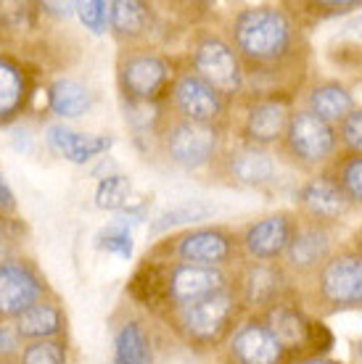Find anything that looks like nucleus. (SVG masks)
Masks as SVG:
<instances>
[{"label":"nucleus","instance_id":"9b49d317","mask_svg":"<svg viewBox=\"0 0 362 364\" xmlns=\"http://www.w3.org/2000/svg\"><path fill=\"white\" fill-rule=\"evenodd\" d=\"M167 109L175 117L207 127H219L230 132L233 124V103L225 100L214 87H209L201 77L185 66V58H180L177 74H175L170 92H167Z\"/></svg>","mask_w":362,"mask_h":364},{"label":"nucleus","instance_id":"f8f14e48","mask_svg":"<svg viewBox=\"0 0 362 364\" xmlns=\"http://www.w3.org/2000/svg\"><path fill=\"white\" fill-rule=\"evenodd\" d=\"M296 354L270 328L264 314H246L219 348V364H291Z\"/></svg>","mask_w":362,"mask_h":364},{"label":"nucleus","instance_id":"cd10ccee","mask_svg":"<svg viewBox=\"0 0 362 364\" xmlns=\"http://www.w3.org/2000/svg\"><path fill=\"white\" fill-rule=\"evenodd\" d=\"M69 338L53 341H29L24 343L16 364H69Z\"/></svg>","mask_w":362,"mask_h":364},{"label":"nucleus","instance_id":"a211bd4d","mask_svg":"<svg viewBox=\"0 0 362 364\" xmlns=\"http://www.w3.org/2000/svg\"><path fill=\"white\" fill-rule=\"evenodd\" d=\"M162 27L159 11L145 0H111L109 32L122 46H154V37Z\"/></svg>","mask_w":362,"mask_h":364},{"label":"nucleus","instance_id":"c9c22d12","mask_svg":"<svg viewBox=\"0 0 362 364\" xmlns=\"http://www.w3.org/2000/svg\"><path fill=\"white\" fill-rule=\"evenodd\" d=\"M43 16H56V18H69L77 11V3H40Z\"/></svg>","mask_w":362,"mask_h":364},{"label":"nucleus","instance_id":"ea45409f","mask_svg":"<svg viewBox=\"0 0 362 364\" xmlns=\"http://www.w3.org/2000/svg\"><path fill=\"white\" fill-rule=\"evenodd\" d=\"M0 364H3V362H0Z\"/></svg>","mask_w":362,"mask_h":364},{"label":"nucleus","instance_id":"c85d7f7f","mask_svg":"<svg viewBox=\"0 0 362 364\" xmlns=\"http://www.w3.org/2000/svg\"><path fill=\"white\" fill-rule=\"evenodd\" d=\"M362 9V3L357 0H320V3H299L294 6V14L299 16L304 27H309V21H323V18H336V16H349Z\"/></svg>","mask_w":362,"mask_h":364},{"label":"nucleus","instance_id":"4c0bfd02","mask_svg":"<svg viewBox=\"0 0 362 364\" xmlns=\"http://www.w3.org/2000/svg\"><path fill=\"white\" fill-rule=\"evenodd\" d=\"M291 364H341V362L328 359V356H301V359H296V362H291Z\"/></svg>","mask_w":362,"mask_h":364},{"label":"nucleus","instance_id":"4be33fe9","mask_svg":"<svg viewBox=\"0 0 362 364\" xmlns=\"http://www.w3.org/2000/svg\"><path fill=\"white\" fill-rule=\"evenodd\" d=\"M46 143L56 156L66 159L69 164H88L93 159L111 151L114 137L111 135H95V132H77V129L66 127L63 122H56L46 129Z\"/></svg>","mask_w":362,"mask_h":364},{"label":"nucleus","instance_id":"20e7f679","mask_svg":"<svg viewBox=\"0 0 362 364\" xmlns=\"http://www.w3.org/2000/svg\"><path fill=\"white\" fill-rule=\"evenodd\" d=\"M145 256L212 269H233L244 259L238 246V230L227 225H196L170 232L154 240Z\"/></svg>","mask_w":362,"mask_h":364},{"label":"nucleus","instance_id":"473e14b6","mask_svg":"<svg viewBox=\"0 0 362 364\" xmlns=\"http://www.w3.org/2000/svg\"><path fill=\"white\" fill-rule=\"evenodd\" d=\"M338 143L344 146V151L349 154H362V109H357L338 124Z\"/></svg>","mask_w":362,"mask_h":364},{"label":"nucleus","instance_id":"9d476101","mask_svg":"<svg viewBox=\"0 0 362 364\" xmlns=\"http://www.w3.org/2000/svg\"><path fill=\"white\" fill-rule=\"evenodd\" d=\"M233 291L244 304L246 314H262L283 301L301 299L296 280L281 262H246L241 259L233 269Z\"/></svg>","mask_w":362,"mask_h":364},{"label":"nucleus","instance_id":"a878e982","mask_svg":"<svg viewBox=\"0 0 362 364\" xmlns=\"http://www.w3.org/2000/svg\"><path fill=\"white\" fill-rule=\"evenodd\" d=\"M320 174H326L333 182L352 209H362V154L338 151Z\"/></svg>","mask_w":362,"mask_h":364},{"label":"nucleus","instance_id":"2f4dec72","mask_svg":"<svg viewBox=\"0 0 362 364\" xmlns=\"http://www.w3.org/2000/svg\"><path fill=\"white\" fill-rule=\"evenodd\" d=\"M336 346L333 330L320 317H309L307 325V356H328Z\"/></svg>","mask_w":362,"mask_h":364},{"label":"nucleus","instance_id":"c756f323","mask_svg":"<svg viewBox=\"0 0 362 364\" xmlns=\"http://www.w3.org/2000/svg\"><path fill=\"white\" fill-rule=\"evenodd\" d=\"M95 248L98 251H106V254H114L119 259H130L133 256V232L130 228L119 225V222H111L95 235Z\"/></svg>","mask_w":362,"mask_h":364},{"label":"nucleus","instance_id":"7c9ffc66","mask_svg":"<svg viewBox=\"0 0 362 364\" xmlns=\"http://www.w3.org/2000/svg\"><path fill=\"white\" fill-rule=\"evenodd\" d=\"M82 27L93 32V35H106L109 32V14H111V0H85L77 3V11Z\"/></svg>","mask_w":362,"mask_h":364},{"label":"nucleus","instance_id":"bb28decb","mask_svg":"<svg viewBox=\"0 0 362 364\" xmlns=\"http://www.w3.org/2000/svg\"><path fill=\"white\" fill-rule=\"evenodd\" d=\"M130 196H133V180L122 172L106 174L95 188V206L103 211H125L130 206Z\"/></svg>","mask_w":362,"mask_h":364},{"label":"nucleus","instance_id":"f257e3e1","mask_svg":"<svg viewBox=\"0 0 362 364\" xmlns=\"http://www.w3.org/2000/svg\"><path fill=\"white\" fill-rule=\"evenodd\" d=\"M225 37L244 64L246 95H296L309 61V40L291 6H244L230 16Z\"/></svg>","mask_w":362,"mask_h":364},{"label":"nucleus","instance_id":"dca6fc26","mask_svg":"<svg viewBox=\"0 0 362 364\" xmlns=\"http://www.w3.org/2000/svg\"><path fill=\"white\" fill-rule=\"evenodd\" d=\"M296 222H299L296 211L278 209L244 225L238 230L241 256L246 262H281L296 230Z\"/></svg>","mask_w":362,"mask_h":364},{"label":"nucleus","instance_id":"58836bf2","mask_svg":"<svg viewBox=\"0 0 362 364\" xmlns=\"http://www.w3.org/2000/svg\"><path fill=\"white\" fill-rule=\"evenodd\" d=\"M354 354H357V359H360V364H362V338L354 343Z\"/></svg>","mask_w":362,"mask_h":364},{"label":"nucleus","instance_id":"393cba45","mask_svg":"<svg viewBox=\"0 0 362 364\" xmlns=\"http://www.w3.org/2000/svg\"><path fill=\"white\" fill-rule=\"evenodd\" d=\"M214 211H217L214 203H209V200H201V198L182 200V203L170 206V209H164L162 214H156V217L151 219L148 235L154 237V240H159V237L170 235V232H177V230L196 228V225L214 217Z\"/></svg>","mask_w":362,"mask_h":364},{"label":"nucleus","instance_id":"2eb2a0df","mask_svg":"<svg viewBox=\"0 0 362 364\" xmlns=\"http://www.w3.org/2000/svg\"><path fill=\"white\" fill-rule=\"evenodd\" d=\"M336 230L338 225H328V222L299 214L296 230H294L289 248L281 259V264L296 280L299 288L307 280H312V274L326 264V259L336 251Z\"/></svg>","mask_w":362,"mask_h":364},{"label":"nucleus","instance_id":"6ab92c4d","mask_svg":"<svg viewBox=\"0 0 362 364\" xmlns=\"http://www.w3.org/2000/svg\"><path fill=\"white\" fill-rule=\"evenodd\" d=\"M37 80L21 58L0 53V127L16 122L35 98Z\"/></svg>","mask_w":362,"mask_h":364},{"label":"nucleus","instance_id":"aec40b11","mask_svg":"<svg viewBox=\"0 0 362 364\" xmlns=\"http://www.w3.org/2000/svg\"><path fill=\"white\" fill-rule=\"evenodd\" d=\"M294 203H296V214L320 219L328 225H338L352 211V206L346 203V198L326 174H317V177H309V180L301 182L294 191Z\"/></svg>","mask_w":362,"mask_h":364},{"label":"nucleus","instance_id":"7ed1b4c3","mask_svg":"<svg viewBox=\"0 0 362 364\" xmlns=\"http://www.w3.org/2000/svg\"><path fill=\"white\" fill-rule=\"evenodd\" d=\"M301 304L312 306L317 314H341L362 311V232L336 246L312 280L299 288Z\"/></svg>","mask_w":362,"mask_h":364},{"label":"nucleus","instance_id":"5701e85b","mask_svg":"<svg viewBox=\"0 0 362 364\" xmlns=\"http://www.w3.org/2000/svg\"><path fill=\"white\" fill-rule=\"evenodd\" d=\"M19 336L24 343L29 341H53V338H66L69 333V317L63 309V301L58 293H51L43 301H37L35 306H29L21 317L14 322Z\"/></svg>","mask_w":362,"mask_h":364},{"label":"nucleus","instance_id":"f03ea898","mask_svg":"<svg viewBox=\"0 0 362 364\" xmlns=\"http://www.w3.org/2000/svg\"><path fill=\"white\" fill-rule=\"evenodd\" d=\"M246 317V309L233 285L219 293L204 296L199 301H190L185 306L162 311L159 319L182 346H188L196 354L219 351L222 343L233 336L238 322Z\"/></svg>","mask_w":362,"mask_h":364},{"label":"nucleus","instance_id":"e433bc0d","mask_svg":"<svg viewBox=\"0 0 362 364\" xmlns=\"http://www.w3.org/2000/svg\"><path fill=\"white\" fill-rule=\"evenodd\" d=\"M338 35H341V37H352L354 43H360V40H362V11H360V14H354V16L346 21Z\"/></svg>","mask_w":362,"mask_h":364},{"label":"nucleus","instance_id":"ddd939ff","mask_svg":"<svg viewBox=\"0 0 362 364\" xmlns=\"http://www.w3.org/2000/svg\"><path fill=\"white\" fill-rule=\"evenodd\" d=\"M46 272L29 256H0V322H16L29 306L51 296Z\"/></svg>","mask_w":362,"mask_h":364},{"label":"nucleus","instance_id":"b1692460","mask_svg":"<svg viewBox=\"0 0 362 364\" xmlns=\"http://www.w3.org/2000/svg\"><path fill=\"white\" fill-rule=\"evenodd\" d=\"M48 109L58 119H80L95 106V92L74 77H58L48 85Z\"/></svg>","mask_w":362,"mask_h":364},{"label":"nucleus","instance_id":"412c9836","mask_svg":"<svg viewBox=\"0 0 362 364\" xmlns=\"http://www.w3.org/2000/svg\"><path fill=\"white\" fill-rule=\"evenodd\" d=\"M299 109L309 111L317 119L338 127L357 109V100H354L352 87L341 82V80H317V82H312L307 90L301 92Z\"/></svg>","mask_w":362,"mask_h":364},{"label":"nucleus","instance_id":"0eeeda50","mask_svg":"<svg viewBox=\"0 0 362 364\" xmlns=\"http://www.w3.org/2000/svg\"><path fill=\"white\" fill-rule=\"evenodd\" d=\"M225 135L227 129L185 122V119L175 117L172 111H167L162 127L154 137V148L175 169L201 172L214 164L219 151L225 148Z\"/></svg>","mask_w":362,"mask_h":364},{"label":"nucleus","instance_id":"1a4fd4ad","mask_svg":"<svg viewBox=\"0 0 362 364\" xmlns=\"http://www.w3.org/2000/svg\"><path fill=\"white\" fill-rule=\"evenodd\" d=\"M296 95L270 92V95H244L233 109H238V119H233L230 129H236L238 143L252 148L272 151L281 146L289 119L294 114Z\"/></svg>","mask_w":362,"mask_h":364},{"label":"nucleus","instance_id":"423d86ee","mask_svg":"<svg viewBox=\"0 0 362 364\" xmlns=\"http://www.w3.org/2000/svg\"><path fill=\"white\" fill-rule=\"evenodd\" d=\"M185 66L233 106L246 95L244 64L230 46V40L217 29L196 27L190 32Z\"/></svg>","mask_w":362,"mask_h":364},{"label":"nucleus","instance_id":"4468645a","mask_svg":"<svg viewBox=\"0 0 362 364\" xmlns=\"http://www.w3.org/2000/svg\"><path fill=\"white\" fill-rule=\"evenodd\" d=\"M207 172L214 177V182L227 188L264 191L278 180V159L272 151L236 143L233 148H222Z\"/></svg>","mask_w":362,"mask_h":364},{"label":"nucleus","instance_id":"f3484780","mask_svg":"<svg viewBox=\"0 0 362 364\" xmlns=\"http://www.w3.org/2000/svg\"><path fill=\"white\" fill-rule=\"evenodd\" d=\"M159 341L151 314L130 309L111 328V364H156Z\"/></svg>","mask_w":362,"mask_h":364},{"label":"nucleus","instance_id":"39448f33","mask_svg":"<svg viewBox=\"0 0 362 364\" xmlns=\"http://www.w3.org/2000/svg\"><path fill=\"white\" fill-rule=\"evenodd\" d=\"M180 58L156 46H122L117 53V90L122 103H164Z\"/></svg>","mask_w":362,"mask_h":364},{"label":"nucleus","instance_id":"f704fd0d","mask_svg":"<svg viewBox=\"0 0 362 364\" xmlns=\"http://www.w3.org/2000/svg\"><path fill=\"white\" fill-rule=\"evenodd\" d=\"M16 214H19V200L14 196V191H11L3 169H0V217H16Z\"/></svg>","mask_w":362,"mask_h":364},{"label":"nucleus","instance_id":"6e6552de","mask_svg":"<svg viewBox=\"0 0 362 364\" xmlns=\"http://www.w3.org/2000/svg\"><path fill=\"white\" fill-rule=\"evenodd\" d=\"M286 164L301 172H323L341 151L338 129L304 109H294L281 146L275 148Z\"/></svg>","mask_w":362,"mask_h":364},{"label":"nucleus","instance_id":"72a5a7b5","mask_svg":"<svg viewBox=\"0 0 362 364\" xmlns=\"http://www.w3.org/2000/svg\"><path fill=\"white\" fill-rule=\"evenodd\" d=\"M21 348H24V341L19 336L16 325L14 322H0V362L16 364Z\"/></svg>","mask_w":362,"mask_h":364}]
</instances>
